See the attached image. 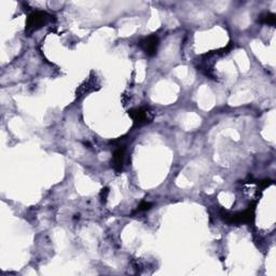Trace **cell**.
Returning <instances> with one entry per match:
<instances>
[{"mask_svg": "<svg viewBox=\"0 0 276 276\" xmlns=\"http://www.w3.org/2000/svg\"><path fill=\"white\" fill-rule=\"evenodd\" d=\"M99 87H100V84H99L98 79L95 76H90L77 90V92H76L77 98L80 99L82 97H86L90 93H93V92L97 91L99 89Z\"/></svg>", "mask_w": 276, "mask_h": 276, "instance_id": "5b68a950", "label": "cell"}, {"mask_svg": "<svg viewBox=\"0 0 276 276\" xmlns=\"http://www.w3.org/2000/svg\"><path fill=\"white\" fill-rule=\"evenodd\" d=\"M152 207V203H149V202H141L137 209L135 210V213H141V211H146V210H149L150 208Z\"/></svg>", "mask_w": 276, "mask_h": 276, "instance_id": "ba28073f", "label": "cell"}, {"mask_svg": "<svg viewBox=\"0 0 276 276\" xmlns=\"http://www.w3.org/2000/svg\"><path fill=\"white\" fill-rule=\"evenodd\" d=\"M129 116L132 118L136 126H141L151 123L155 119L156 112L149 107H140L129 110Z\"/></svg>", "mask_w": 276, "mask_h": 276, "instance_id": "3957f363", "label": "cell"}, {"mask_svg": "<svg viewBox=\"0 0 276 276\" xmlns=\"http://www.w3.org/2000/svg\"><path fill=\"white\" fill-rule=\"evenodd\" d=\"M254 209H256V203H253L251 206H248L246 209L237 213V214H228L227 211L221 213V217L223 220H226L229 223H248L252 224L254 220Z\"/></svg>", "mask_w": 276, "mask_h": 276, "instance_id": "7a4b0ae2", "label": "cell"}, {"mask_svg": "<svg viewBox=\"0 0 276 276\" xmlns=\"http://www.w3.org/2000/svg\"><path fill=\"white\" fill-rule=\"evenodd\" d=\"M258 22H260L262 24L274 26L276 23V15L274 13H271V12L262 13L258 18Z\"/></svg>", "mask_w": 276, "mask_h": 276, "instance_id": "52a82bcc", "label": "cell"}, {"mask_svg": "<svg viewBox=\"0 0 276 276\" xmlns=\"http://www.w3.org/2000/svg\"><path fill=\"white\" fill-rule=\"evenodd\" d=\"M125 147L124 146H119L115 152L112 155V161H111V166L114 167V169L117 173H120L123 169L124 166V161H125Z\"/></svg>", "mask_w": 276, "mask_h": 276, "instance_id": "8992f818", "label": "cell"}, {"mask_svg": "<svg viewBox=\"0 0 276 276\" xmlns=\"http://www.w3.org/2000/svg\"><path fill=\"white\" fill-rule=\"evenodd\" d=\"M108 193H109V190L107 188H105V189H103L100 191V198H101V200H103V202H106L107 197H108Z\"/></svg>", "mask_w": 276, "mask_h": 276, "instance_id": "9c48e42d", "label": "cell"}, {"mask_svg": "<svg viewBox=\"0 0 276 276\" xmlns=\"http://www.w3.org/2000/svg\"><path fill=\"white\" fill-rule=\"evenodd\" d=\"M53 15L50 14L46 11H34L27 16L26 19V33L32 34L34 32H37L40 28L48 25L53 21Z\"/></svg>", "mask_w": 276, "mask_h": 276, "instance_id": "6da1fadb", "label": "cell"}, {"mask_svg": "<svg viewBox=\"0 0 276 276\" xmlns=\"http://www.w3.org/2000/svg\"><path fill=\"white\" fill-rule=\"evenodd\" d=\"M159 45L160 40L157 35H150L144 39H141L138 43V47L144 51V53L149 57H152L157 54Z\"/></svg>", "mask_w": 276, "mask_h": 276, "instance_id": "277c9868", "label": "cell"}]
</instances>
